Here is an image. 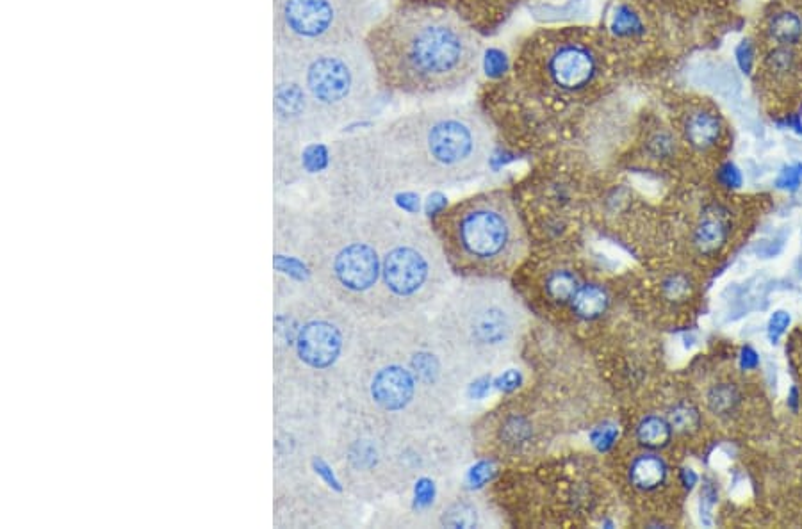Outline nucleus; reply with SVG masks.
<instances>
[{
    "mask_svg": "<svg viewBox=\"0 0 802 529\" xmlns=\"http://www.w3.org/2000/svg\"><path fill=\"white\" fill-rule=\"evenodd\" d=\"M385 284L401 296L416 293L426 278V262L410 248H398L384 262Z\"/></svg>",
    "mask_w": 802,
    "mask_h": 529,
    "instance_id": "obj_9",
    "label": "nucleus"
},
{
    "mask_svg": "<svg viewBox=\"0 0 802 529\" xmlns=\"http://www.w3.org/2000/svg\"><path fill=\"white\" fill-rule=\"evenodd\" d=\"M721 177L728 188H738L742 184V175H740V171L737 170L735 164H726L722 168Z\"/></svg>",
    "mask_w": 802,
    "mask_h": 529,
    "instance_id": "obj_27",
    "label": "nucleus"
},
{
    "mask_svg": "<svg viewBox=\"0 0 802 529\" xmlns=\"http://www.w3.org/2000/svg\"><path fill=\"white\" fill-rule=\"evenodd\" d=\"M729 223L726 214H706L701 225L696 230V246L699 252L704 255L719 252L722 246L728 241Z\"/></svg>",
    "mask_w": 802,
    "mask_h": 529,
    "instance_id": "obj_12",
    "label": "nucleus"
},
{
    "mask_svg": "<svg viewBox=\"0 0 802 529\" xmlns=\"http://www.w3.org/2000/svg\"><path fill=\"white\" fill-rule=\"evenodd\" d=\"M790 325V314L785 310H778L774 312V316L769 321V337L770 341L778 342L779 337L785 334L786 328Z\"/></svg>",
    "mask_w": 802,
    "mask_h": 529,
    "instance_id": "obj_25",
    "label": "nucleus"
},
{
    "mask_svg": "<svg viewBox=\"0 0 802 529\" xmlns=\"http://www.w3.org/2000/svg\"><path fill=\"white\" fill-rule=\"evenodd\" d=\"M667 476V467L653 455L640 456L631 465V481L637 489L653 490L660 487Z\"/></svg>",
    "mask_w": 802,
    "mask_h": 529,
    "instance_id": "obj_13",
    "label": "nucleus"
},
{
    "mask_svg": "<svg viewBox=\"0 0 802 529\" xmlns=\"http://www.w3.org/2000/svg\"><path fill=\"white\" fill-rule=\"evenodd\" d=\"M769 34L783 47L795 45L802 38V20L792 11H781L770 20Z\"/></svg>",
    "mask_w": 802,
    "mask_h": 529,
    "instance_id": "obj_15",
    "label": "nucleus"
},
{
    "mask_svg": "<svg viewBox=\"0 0 802 529\" xmlns=\"http://www.w3.org/2000/svg\"><path fill=\"white\" fill-rule=\"evenodd\" d=\"M273 266L282 271V273L289 275V277L298 278V280H303V278L307 277V268L303 266L302 262L298 261V259H293V257L277 255L275 261H273Z\"/></svg>",
    "mask_w": 802,
    "mask_h": 529,
    "instance_id": "obj_22",
    "label": "nucleus"
},
{
    "mask_svg": "<svg viewBox=\"0 0 802 529\" xmlns=\"http://www.w3.org/2000/svg\"><path fill=\"white\" fill-rule=\"evenodd\" d=\"M373 398L377 399L378 405L387 410H398L405 407L412 398L414 392V382L409 371L401 367H385L382 369L375 380H373Z\"/></svg>",
    "mask_w": 802,
    "mask_h": 529,
    "instance_id": "obj_10",
    "label": "nucleus"
},
{
    "mask_svg": "<svg viewBox=\"0 0 802 529\" xmlns=\"http://www.w3.org/2000/svg\"><path fill=\"white\" fill-rule=\"evenodd\" d=\"M380 86L405 95L457 90L480 63V43L446 11L410 8L382 17L364 36Z\"/></svg>",
    "mask_w": 802,
    "mask_h": 529,
    "instance_id": "obj_1",
    "label": "nucleus"
},
{
    "mask_svg": "<svg viewBox=\"0 0 802 529\" xmlns=\"http://www.w3.org/2000/svg\"><path fill=\"white\" fill-rule=\"evenodd\" d=\"M756 364H758L756 353L751 348H745L744 353H742V366L754 367Z\"/></svg>",
    "mask_w": 802,
    "mask_h": 529,
    "instance_id": "obj_29",
    "label": "nucleus"
},
{
    "mask_svg": "<svg viewBox=\"0 0 802 529\" xmlns=\"http://www.w3.org/2000/svg\"><path fill=\"white\" fill-rule=\"evenodd\" d=\"M378 86L364 40L311 50L273 47V113L280 127L320 129L359 116Z\"/></svg>",
    "mask_w": 802,
    "mask_h": 529,
    "instance_id": "obj_2",
    "label": "nucleus"
},
{
    "mask_svg": "<svg viewBox=\"0 0 802 529\" xmlns=\"http://www.w3.org/2000/svg\"><path fill=\"white\" fill-rule=\"evenodd\" d=\"M598 74V59L582 43H564L551 52L548 75L560 90H582Z\"/></svg>",
    "mask_w": 802,
    "mask_h": 529,
    "instance_id": "obj_6",
    "label": "nucleus"
},
{
    "mask_svg": "<svg viewBox=\"0 0 802 529\" xmlns=\"http://www.w3.org/2000/svg\"><path fill=\"white\" fill-rule=\"evenodd\" d=\"M414 369L418 371L419 376H423V378H432V373L435 371V364L432 357H428V355H419L414 359Z\"/></svg>",
    "mask_w": 802,
    "mask_h": 529,
    "instance_id": "obj_28",
    "label": "nucleus"
},
{
    "mask_svg": "<svg viewBox=\"0 0 802 529\" xmlns=\"http://www.w3.org/2000/svg\"><path fill=\"white\" fill-rule=\"evenodd\" d=\"M316 469H318V473H320L321 476H323V478H327V481L328 483H330V485H334V487H337V481L334 480V476H332V473L328 471L327 465L321 464V462H316Z\"/></svg>",
    "mask_w": 802,
    "mask_h": 529,
    "instance_id": "obj_30",
    "label": "nucleus"
},
{
    "mask_svg": "<svg viewBox=\"0 0 802 529\" xmlns=\"http://www.w3.org/2000/svg\"><path fill=\"white\" fill-rule=\"evenodd\" d=\"M442 522L450 528H475L476 526V512L469 505L451 506L448 512L444 513Z\"/></svg>",
    "mask_w": 802,
    "mask_h": 529,
    "instance_id": "obj_21",
    "label": "nucleus"
},
{
    "mask_svg": "<svg viewBox=\"0 0 802 529\" xmlns=\"http://www.w3.org/2000/svg\"><path fill=\"white\" fill-rule=\"evenodd\" d=\"M794 63V54L788 47L774 50L769 54V66L774 72H788Z\"/></svg>",
    "mask_w": 802,
    "mask_h": 529,
    "instance_id": "obj_23",
    "label": "nucleus"
},
{
    "mask_svg": "<svg viewBox=\"0 0 802 529\" xmlns=\"http://www.w3.org/2000/svg\"><path fill=\"white\" fill-rule=\"evenodd\" d=\"M300 359L312 367L332 366L341 351V334L336 326L325 321H314L303 326L296 339Z\"/></svg>",
    "mask_w": 802,
    "mask_h": 529,
    "instance_id": "obj_7",
    "label": "nucleus"
},
{
    "mask_svg": "<svg viewBox=\"0 0 802 529\" xmlns=\"http://www.w3.org/2000/svg\"><path fill=\"white\" fill-rule=\"evenodd\" d=\"M475 334L482 342L496 344L508 334V319L501 310L489 309L475 319Z\"/></svg>",
    "mask_w": 802,
    "mask_h": 529,
    "instance_id": "obj_14",
    "label": "nucleus"
},
{
    "mask_svg": "<svg viewBox=\"0 0 802 529\" xmlns=\"http://www.w3.org/2000/svg\"><path fill=\"white\" fill-rule=\"evenodd\" d=\"M548 291L555 300H571L578 293V285L573 275L569 273H555L549 278Z\"/></svg>",
    "mask_w": 802,
    "mask_h": 529,
    "instance_id": "obj_20",
    "label": "nucleus"
},
{
    "mask_svg": "<svg viewBox=\"0 0 802 529\" xmlns=\"http://www.w3.org/2000/svg\"><path fill=\"white\" fill-rule=\"evenodd\" d=\"M401 125L414 134L426 157L442 170H459L478 159L483 129L475 114L439 107L407 118Z\"/></svg>",
    "mask_w": 802,
    "mask_h": 529,
    "instance_id": "obj_4",
    "label": "nucleus"
},
{
    "mask_svg": "<svg viewBox=\"0 0 802 529\" xmlns=\"http://www.w3.org/2000/svg\"><path fill=\"white\" fill-rule=\"evenodd\" d=\"M573 303L574 309L583 318H598L605 312L608 298L598 285H587L574 294Z\"/></svg>",
    "mask_w": 802,
    "mask_h": 529,
    "instance_id": "obj_16",
    "label": "nucleus"
},
{
    "mask_svg": "<svg viewBox=\"0 0 802 529\" xmlns=\"http://www.w3.org/2000/svg\"><path fill=\"white\" fill-rule=\"evenodd\" d=\"M380 0H273L277 49L311 50L364 40Z\"/></svg>",
    "mask_w": 802,
    "mask_h": 529,
    "instance_id": "obj_3",
    "label": "nucleus"
},
{
    "mask_svg": "<svg viewBox=\"0 0 802 529\" xmlns=\"http://www.w3.org/2000/svg\"><path fill=\"white\" fill-rule=\"evenodd\" d=\"M685 138L690 147L696 150H708L721 138V122L717 116L708 111H696L690 114L685 122Z\"/></svg>",
    "mask_w": 802,
    "mask_h": 529,
    "instance_id": "obj_11",
    "label": "nucleus"
},
{
    "mask_svg": "<svg viewBox=\"0 0 802 529\" xmlns=\"http://www.w3.org/2000/svg\"><path fill=\"white\" fill-rule=\"evenodd\" d=\"M459 237L464 252L473 259L492 261L501 257L510 243L507 214L496 205L476 204L460 216Z\"/></svg>",
    "mask_w": 802,
    "mask_h": 529,
    "instance_id": "obj_5",
    "label": "nucleus"
},
{
    "mask_svg": "<svg viewBox=\"0 0 802 529\" xmlns=\"http://www.w3.org/2000/svg\"><path fill=\"white\" fill-rule=\"evenodd\" d=\"M738 65L744 70L745 74H749L751 66H753V47L749 41H742L740 47L737 49Z\"/></svg>",
    "mask_w": 802,
    "mask_h": 529,
    "instance_id": "obj_26",
    "label": "nucleus"
},
{
    "mask_svg": "<svg viewBox=\"0 0 802 529\" xmlns=\"http://www.w3.org/2000/svg\"><path fill=\"white\" fill-rule=\"evenodd\" d=\"M669 424L672 430L680 433L696 432L701 424V416L692 405H678L669 414Z\"/></svg>",
    "mask_w": 802,
    "mask_h": 529,
    "instance_id": "obj_19",
    "label": "nucleus"
},
{
    "mask_svg": "<svg viewBox=\"0 0 802 529\" xmlns=\"http://www.w3.org/2000/svg\"><path fill=\"white\" fill-rule=\"evenodd\" d=\"M671 432V424L667 423L665 419H660V417H647V419H644V421L640 423L637 435H639V440L644 446L658 449L669 444Z\"/></svg>",
    "mask_w": 802,
    "mask_h": 529,
    "instance_id": "obj_18",
    "label": "nucleus"
},
{
    "mask_svg": "<svg viewBox=\"0 0 802 529\" xmlns=\"http://www.w3.org/2000/svg\"><path fill=\"white\" fill-rule=\"evenodd\" d=\"M740 399V391L733 383H721L708 394V407L715 416H731L740 405Z\"/></svg>",
    "mask_w": 802,
    "mask_h": 529,
    "instance_id": "obj_17",
    "label": "nucleus"
},
{
    "mask_svg": "<svg viewBox=\"0 0 802 529\" xmlns=\"http://www.w3.org/2000/svg\"><path fill=\"white\" fill-rule=\"evenodd\" d=\"M380 262L377 252L366 245H352L337 255L336 275L352 291H366L377 282Z\"/></svg>",
    "mask_w": 802,
    "mask_h": 529,
    "instance_id": "obj_8",
    "label": "nucleus"
},
{
    "mask_svg": "<svg viewBox=\"0 0 802 529\" xmlns=\"http://www.w3.org/2000/svg\"><path fill=\"white\" fill-rule=\"evenodd\" d=\"M501 383H505L507 387H514V385H517L516 373H508V375L503 376V378H501Z\"/></svg>",
    "mask_w": 802,
    "mask_h": 529,
    "instance_id": "obj_31",
    "label": "nucleus"
},
{
    "mask_svg": "<svg viewBox=\"0 0 802 529\" xmlns=\"http://www.w3.org/2000/svg\"><path fill=\"white\" fill-rule=\"evenodd\" d=\"M802 182V164H794L788 166L785 170L781 171L778 179V188L781 189H797L801 186Z\"/></svg>",
    "mask_w": 802,
    "mask_h": 529,
    "instance_id": "obj_24",
    "label": "nucleus"
}]
</instances>
